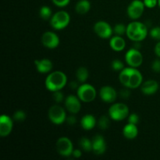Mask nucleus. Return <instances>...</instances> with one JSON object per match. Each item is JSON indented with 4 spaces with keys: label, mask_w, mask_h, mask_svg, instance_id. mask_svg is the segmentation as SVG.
Returning <instances> with one entry per match:
<instances>
[{
    "label": "nucleus",
    "mask_w": 160,
    "mask_h": 160,
    "mask_svg": "<svg viewBox=\"0 0 160 160\" xmlns=\"http://www.w3.org/2000/svg\"><path fill=\"white\" fill-rule=\"evenodd\" d=\"M120 82L124 87L130 89H135L143 83V77L141 72L134 67H125L119 74Z\"/></svg>",
    "instance_id": "f257e3e1"
},
{
    "label": "nucleus",
    "mask_w": 160,
    "mask_h": 160,
    "mask_svg": "<svg viewBox=\"0 0 160 160\" xmlns=\"http://www.w3.org/2000/svg\"><path fill=\"white\" fill-rule=\"evenodd\" d=\"M67 84V77L62 71L56 70L50 73L45 81V88L49 92L62 90Z\"/></svg>",
    "instance_id": "f03ea898"
},
{
    "label": "nucleus",
    "mask_w": 160,
    "mask_h": 160,
    "mask_svg": "<svg viewBox=\"0 0 160 160\" xmlns=\"http://www.w3.org/2000/svg\"><path fill=\"white\" fill-rule=\"evenodd\" d=\"M148 34V27L142 22L134 20L127 26L126 35L133 42H142L145 40Z\"/></svg>",
    "instance_id": "7ed1b4c3"
},
{
    "label": "nucleus",
    "mask_w": 160,
    "mask_h": 160,
    "mask_svg": "<svg viewBox=\"0 0 160 160\" xmlns=\"http://www.w3.org/2000/svg\"><path fill=\"white\" fill-rule=\"evenodd\" d=\"M108 113L111 120L114 121H122L129 116V108L124 103H114L109 107Z\"/></svg>",
    "instance_id": "20e7f679"
},
{
    "label": "nucleus",
    "mask_w": 160,
    "mask_h": 160,
    "mask_svg": "<svg viewBox=\"0 0 160 160\" xmlns=\"http://www.w3.org/2000/svg\"><path fill=\"white\" fill-rule=\"evenodd\" d=\"M70 22V16L67 11L56 12L50 19V25L55 30H62L67 28Z\"/></svg>",
    "instance_id": "39448f33"
},
{
    "label": "nucleus",
    "mask_w": 160,
    "mask_h": 160,
    "mask_svg": "<svg viewBox=\"0 0 160 160\" xmlns=\"http://www.w3.org/2000/svg\"><path fill=\"white\" fill-rule=\"evenodd\" d=\"M77 95L83 102H92L96 98L97 92L92 84L83 83L77 90Z\"/></svg>",
    "instance_id": "423d86ee"
},
{
    "label": "nucleus",
    "mask_w": 160,
    "mask_h": 160,
    "mask_svg": "<svg viewBox=\"0 0 160 160\" xmlns=\"http://www.w3.org/2000/svg\"><path fill=\"white\" fill-rule=\"evenodd\" d=\"M48 117L50 121L55 125H61L66 122L67 113L62 106L59 105H53L49 108L48 112Z\"/></svg>",
    "instance_id": "0eeeda50"
},
{
    "label": "nucleus",
    "mask_w": 160,
    "mask_h": 160,
    "mask_svg": "<svg viewBox=\"0 0 160 160\" xmlns=\"http://www.w3.org/2000/svg\"><path fill=\"white\" fill-rule=\"evenodd\" d=\"M124 58L125 62L131 67L138 68L143 62V56L139 49L134 47L127 51Z\"/></svg>",
    "instance_id": "6e6552de"
},
{
    "label": "nucleus",
    "mask_w": 160,
    "mask_h": 160,
    "mask_svg": "<svg viewBox=\"0 0 160 160\" xmlns=\"http://www.w3.org/2000/svg\"><path fill=\"white\" fill-rule=\"evenodd\" d=\"M145 4L142 0H133L127 9V13L131 20H136L140 18L145 11Z\"/></svg>",
    "instance_id": "1a4fd4ad"
},
{
    "label": "nucleus",
    "mask_w": 160,
    "mask_h": 160,
    "mask_svg": "<svg viewBox=\"0 0 160 160\" xmlns=\"http://www.w3.org/2000/svg\"><path fill=\"white\" fill-rule=\"evenodd\" d=\"M56 151L60 156L68 157L72 156L73 151V143L71 140L67 137H61L57 140L56 144Z\"/></svg>",
    "instance_id": "9d476101"
},
{
    "label": "nucleus",
    "mask_w": 160,
    "mask_h": 160,
    "mask_svg": "<svg viewBox=\"0 0 160 160\" xmlns=\"http://www.w3.org/2000/svg\"><path fill=\"white\" fill-rule=\"evenodd\" d=\"M94 31L99 38L103 39L110 38L113 33V28L109 23L104 20L97 21L94 25Z\"/></svg>",
    "instance_id": "9b49d317"
},
{
    "label": "nucleus",
    "mask_w": 160,
    "mask_h": 160,
    "mask_svg": "<svg viewBox=\"0 0 160 160\" xmlns=\"http://www.w3.org/2000/svg\"><path fill=\"white\" fill-rule=\"evenodd\" d=\"M42 43L45 48L49 49H54L57 48L59 45V38L57 34L52 31H46L42 36Z\"/></svg>",
    "instance_id": "f8f14e48"
},
{
    "label": "nucleus",
    "mask_w": 160,
    "mask_h": 160,
    "mask_svg": "<svg viewBox=\"0 0 160 160\" xmlns=\"http://www.w3.org/2000/svg\"><path fill=\"white\" fill-rule=\"evenodd\" d=\"M13 128V119L9 116L2 114L0 117V136L7 137L12 132Z\"/></svg>",
    "instance_id": "ddd939ff"
},
{
    "label": "nucleus",
    "mask_w": 160,
    "mask_h": 160,
    "mask_svg": "<svg viewBox=\"0 0 160 160\" xmlns=\"http://www.w3.org/2000/svg\"><path fill=\"white\" fill-rule=\"evenodd\" d=\"M81 99L78 95H70L65 98V107L67 110L71 114H77L81 109Z\"/></svg>",
    "instance_id": "4468645a"
},
{
    "label": "nucleus",
    "mask_w": 160,
    "mask_h": 160,
    "mask_svg": "<svg viewBox=\"0 0 160 160\" xmlns=\"http://www.w3.org/2000/svg\"><path fill=\"white\" fill-rule=\"evenodd\" d=\"M100 98L106 103H112L117 97V92L112 87L109 85L103 86L99 91Z\"/></svg>",
    "instance_id": "2eb2a0df"
},
{
    "label": "nucleus",
    "mask_w": 160,
    "mask_h": 160,
    "mask_svg": "<svg viewBox=\"0 0 160 160\" xmlns=\"http://www.w3.org/2000/svg\"><path fill=\"white\" fill-rule=\"evenodd\" d=\"M92 151L97 156L104 154L106 151V144L104 138L97 134L92 138Z\"/></svg>",
    "instance_id": "dca6fc26"
},
{
    "label": "nucleus",
    "mask_w": 160,
    "mask_h": 160,
    "mask_svg": "<svg viewBox=\"0 0 160 160\" xmlns=\"http://www.w3.org/2000/svg\"><path fill=\"white\" fill-rule=\"evenodd\" d=\"M159 83L155 80H148L142 83L141 85V90L144 95H152L156 94L159 90Z\"/></svg>",
    "instance_id": "f3484780"
},
{
    "label": "nucleus",
    "mask_w": 160,
    "mask_h": 160,
    "mask_svg": "<svg viewBox=\"0 0 160 160\" xmlns=\"http://www.w3.org/2000/svg\"><path fill=\"white\" fill-rule=\"evenodd\" d=\"M36 69L40 73H48L52 70V62L49 59L44 58L42 59H36L34 61Z\"/></svg>",
    "instance_id": "a211bd4d"
},
{
    "label": "nucleus",
    "mask_w": 160,
    "mask_h": 160,
    "mask_svg": "<svg viewBox=\"0 0 160 160\" xmlns=\"http://www.w3.org/2000/svg\"><path fill=\"white\" fill-rule=\"evenodd\" d=\"M109 46L113 51L121 52L126 47V42L123 36L114 35L110 38L109 40Z\"/></svg>",
    "instance_id": "6ab92c4d"
},
{
    "label": "nucleus",
    "mask_w": 160,
    "mask_h": 160,
    "mask_svg": "<svg viewBox=\"0 0 160 160\" xmlns=\"http://www.w3.org/2000/svg\"><path fill=\"white\" fill-rule=\"evenodd\" d=\"M97 125V120L92 114H86L81 118V126L85 131H91Z\"/></svg>",
    "instance_id": "aec40b11"
},
{
    "label": "nucleus",
    "mask_w": 160,
    "mask_h": 160,
    "mask_svg": "<svg viewBox=\"0 0 160 160\" xmlns=\"http://www.w3.org/2000/svg\"><path fill=\"white\" fill-rule=\"evenodd\" d=\"M138 134V129L136 124L128 123V124L125 125L123 128V135L124 138L129 140H132L137 138Z\"/></svg>",
    "instance_id": "412c9836"
},
{
    "label": "nucleus",
    "mask_w": 160,
    "mask_h": 160,
    "mask_svg": "<svg viewBox=\"0 0 160 160\" xmlns=\"http://www.w3.org/2000/svg\"><path fill=\"white\" fill-rule=\"evenodd\" d=\"M91 9V3L88 0H80L75 6V11L78 14L84 15L88 13Z\"/></svg>",
    "instance_id": "4be33fe9"
},
{
    "label": "nucleus",
    "mask_w": 160,
    "mask_h": 160,
    "mask_svg": "<svg viewBox=\"0 0 160 160\" xmlns=\"http://www.w3.org/2000/svg\"><path fill=\"white\" fill-rule=\"evenodd\" d=\"M89 77L88 70L85 67H80L76 71V78L78 82L85 83Z\"/></svg>",
    "instance_id": "5701e85b"
},
{
    "label": "nucleus",
    "mask_w": 160,
    "mask_h": 160,
    "mask_svg": "<svg viewBox=\"0 0 160 160\" xmlns=\"http://www.w3.org/2000/svg\"><path fill=\"white\" fill-rule=\"evenodd\" d=\"M110 117L109 116H106L103 115L97 120V125H98V128H100L102 131L105 130H107L109 128V125H110Z\"/></svg>",
    "instance_id": "b1692460"
},
{
    "label": "nucleus",
    "mask_w": 160,
    "mask_h": 160,
    "mask_svg": "<svg viewBox=\"0 0 160 160\" xmlns=\"http://www.w3.org/2000/svg\"><path fill=\"white\" fill-rule=\"evenodd\" d=\"M52 12L49 6H42L39 9V16L41 18L44 20H48L51 19L52 17Z\"/></svg>",
    "instance_id": "393cba45"
},
{
    "label": "nucleus",
    "mask_w": 160,
    "mask_h": 160,
    "mask_svg": "<svg viewBox=\"0 0 160 160\" xmlns=\"http://www.w3.org/2000/svg\"><path fill=\"white\" fill-rule=\"evenodd\" d=\"M79 145L84 152L92 151V141L88 138H82L80 139Z\"/></svg>",
    "instance_id": "a878e982"
},
{
    "label": "nucleus",
    "mask_w": 160,
    "mask_h": 160,
    "mask_svg": "<svg viewBox=\"0 0 160 160\" xmlns=\"http://www.w3.org/2000/svg\"><path fill=\"white\" fill-rule=\"evenodd\" d=\"M113 33L115 34V35H124L127 33V26L123 23H117L114 26Z\"/></svg>",
    "instance_id": "bb28decb"
},
{
    "label": "nucleus",
    "mask_w": 160,
    "mask_h": 160,
    "mask_svg": "<svg viewBox=\"0 0 160 160\" xmlns=\"http://www.w3.org/2000/svg\"><path fill=\"white\" fill-rule=\"evenodd\" d=\"M111 67H112V70H115V71L120 72L125 68L123 62H122L120 59H116L112 61V62H111Z\"/></svg>",
    "instance_id": "cd10ccee"
},
{
    "label": "nucleus",
    "mask_w": 160,
    "mask_h": 160,
    "mask_svg": "<svg viewBox=\"0 0 160 160\" xmlns=\"http://www.w3.org/2000/svg\"><path fill=\"white\" fill-rule=\"evenodd\" d=\"M12 119L17 122H23L26 119V113L23 110H17L14 112Z\"/></svg>",
    "instance_id": "c85d7f7f"
},
{
    "label": "nucleus",
    "mask_w": 160,
    "mask_h": 160,
    "mask_svg": "<svg viewBox=\"0 0 160 160\" xmlns=\"http://www.w3.org/2000/svg\"><path fill=\"white\" fill-rule=\"evenodd\" d=\"M150 36L152 39L156 41H160V27H154L150 31Z\"/></svg>",
    "instance_id": "c756f323"
},
{
    "label": "nucleus",
    "mask_w": 160,
    "mask_h": 160,
    "mask_svg": "<svg viewBox=\"0 0 160 160\" xmlns=\"http://www.w3.org/2000/svg\"><path fill=\"white\" fill-rule=\"evenodd\" d=\"M52 93V98L55 102L60 103L64 100V95L63 93L61 92V90L56 91V92H53Z\"/></svg>",
    "instance_id": "7c9ffc66"
},
{
    "label": "nucleus",
    "mask_w": 160,
    "mask_h": 160,
    "mask_svg": "<svg viewBox=\"0 0 160 160\" xmlns=\"http://www.w3.org/2000/svg\"><path fill=\"white\" fill-rule=\"evenodd\" d=\"M128 123L138 125L139 123V117L137 113H131L128 116Z\"/></svg>",
    "instance_id": "2f4dec72"
},
{
    "label": "nucleus",
    "mask_w": 160,
    "mask_h": 160,
    "mask_svg": "<svg viewBox=\"0 0 160 160\" xmlns=\"http://www.w3.org/2000/svg\"><path fill=\"white\" fill-rule=\"evenodd\" d=\"M52 2L55 6L59 8H63L70 3V0H52Z\"/></svg>",
    "instance_id": "473e14b6"
},
{
    "label": "nucleus",
    "mask_w": 160,
    "mask_h": 160,
    "mask_svg": "<svg viewBox=\"0 0 160 160\" xmlns=\"http://www.w3.org/2000/svg\"><path fill=\"white\" fill-rule=\"evenodd\" d=\"M131 91H130V88H128L125 87V88L121 89L120 92V96L123 99H128L130 96H131Z\"/></svg>",
    "instance_id": "72a5a7b5"
},
{
    "label": "nucleus",
    "mask_w": 160,
    "mask_h": 160,
    "mask_svg": "<svg viewBox=\"0 0 160 160\" xmlns=\"http://www.w3.org/2000/svg\"><path fill=\"white\" fill-rule=\"evenodd\" d=\"M152 70L155 72V73H160V58L159 59H156L152 63Z\"/></svg>",
    "instance_id": "f704fd0d"
},
{
    "label": "nucleus",
    "mask_w": 160,
    "mask_h": 160,
    "mask_svg": "<svg viewBox=\"0 0 160 160\" xmlns=\"http://www.w3.org/2000/svg\"><path fill=\"white\" fill-rule=\"evenodd\" d=\"M145 7L153 9L158 5V0H143Z\"/></svg>",
    "instance_id": "c9c22d12"
},
{
    "label": "nucleus",
    "mask_w": 160,
    "mask_h": 160,
    "mask_svg": "<svg viewBox=\"0 0 160 160\" xmlns=\"http://www.w3.org/2000/svg\"><path fill=\"white\" fill-rule=\"evenodd\" d=\"M66 122L67 123V124L72 126V125H74L75 123H77V119H76V117L73 116V114H72V115L67 117V119H66Z\"/></svg>",
    "instance_id": "e433bc0d"
},
{
    "label": "nucleus",
    "mask_w": 160,
    "mask_h": 160,
    "mask_svg": "<svg viewBox=\"0 0 160 160\" xmlns=\"http://www.w3.org/2000/svg\"><path fill=\"white\" fill-rule=\"evenodd\" d=\"M72 156H73L74 158L78 159V158L81 157V156H82V152H81V151L80 149H75V150L73 149V153H72Z\"/></svg>",
    "instance_id": "4c0bfd02"
},
{
    "label": "nucleus",
    "mask_w": 160,
    "mask_h": 160,
    "mask_svg": "<svg viewBox=\"0 0 160 160\" xmlns=\"http://www.w3.org/2000/svg\"><path fill=\"white\" fill-rule=\"evenodd\" d=\"M154 52H155V54L158 56V57L160 58V41L156 43V46H155L154 48Z\"/></svg>",
    "instance_id": "58836bf2"
},
{
    "label": "nucleus",
    "mask_w": 160,
    "mask_h": 160,
    "mask_svg": "<svg viewBox=\"0 0 160 160\" xmlns=\"http://www.w3.org/2000/svg\"><path fill=\"white\" fill-rule=\"evenodd\" d=\"M79 84H78V83L77 82V81H71V82L70 83V88L73 89V90H75V89H77L78 90V88H79Z\"/></svg>",
    "instance_id": "ea45409f"
},
{
    "label": "nucleus",
    "mask_w": 160,
    "mask_h": 160,
    "mask_svg": "<svg viewBox=\"0 0 160 160\" xmlns=\"http://www.w3.org/2000/svg\"><path fill=\"white\" fill-rule=\"evenodd\" d=\"M158 6H159L160 8V0H158Z\"/></svg>",
    "instance_id": "a19ab883"
}]
</instances>
